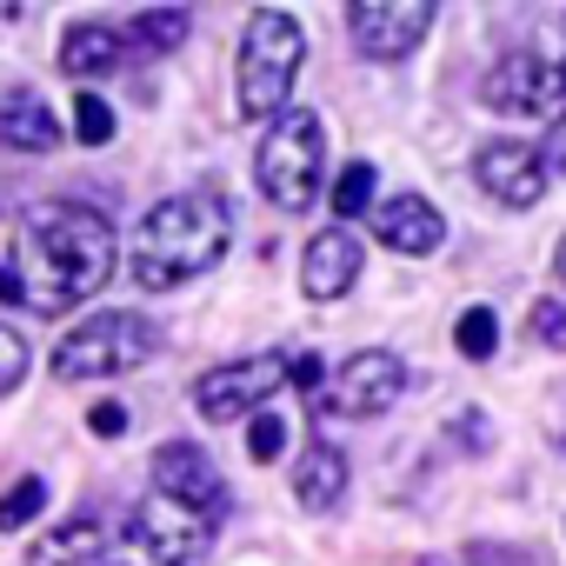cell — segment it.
Wrapping results in <instances>:
<instances>
[{"instance_id": "obj_11", "label": "cell", "mask_w": 566, "mask_h": 566, "mask_svg": "<svg viewBox=\"0 0 566 566\" xmlns=\"http://www.w3.org/2000/svg\"><path fill=\"white\" fill-rule=\"evenodd\" d=\"M480 187L500 200V207H533L546 193V154L526 147V140H486L480 160H473Z\"/></svg>"}, {"instance_id": "obj_19", "label": "cell", "mask_w": 566, "mask_h": 566, "mask_svg": "<svg viewBox=\"0 0 566 566\" xmlns=\"http://www.w3.org/2000/svg\"><path fill=\"white\" fill-rule=\"evenodd\" d=\"M120 34H127V48H140V54H174V48L193 34V14H187V8H147V14H134Z\"/></svg>"}, {"instance_id": "obj_13", "label": "cell", "mask_w": 566, "mask_h": 566, "mask_svg": "<svg viewBox=\"0 0 566 566\" xmlns=\"http://www.w3.org/2000/svg\"><path fill=\"white\" fill-rule=\"evenodd\" d=\"M367 220H374V240H387L394 253H440V240H447L440 207L420 200V193H394V200H380Z\"/></svg>"}, {"instance_id": "obj_12", "label": "cell", "mask_w": 566, "mask_h": 566, "mask_svg": "<svg viewBox=\"0 0 566 566\" xmlns=\"http://www.w3.org/2000/svg\"><path fill=\"white\" fill-rule=\"evenodd\" d=\"M301 260H307V266H301L307 301H340L354 280H360V240H354L347 227H321Z\"/></svg>"}, {"instance_id": "obj_17", "label": "cell", "mask_w": 566, "mask_h": 566, "mask_svg": "<svg viewBox=\"0 0 566 566\" xmlns=\"http://www.w3.org/2000/svg\"><path fill=\"white\" fill-rule=\"evenodd\" d=\"M61 147V120L41 94H0V154H48Z\"/></svg>"}, {"instance_id": "obj_28", "label": "cell", "mask_w": 566, "mask_h": 566, "mask_svg": "<svg viewBox=\"0 0 566 566\" xmlns=\"http://www.w3.org/2000/svg\"><path fill=\"white\" fill-rule=\"evenodd\" d=\"M287 380L321 407V394H327V360H321V354H301V360H287Z\"/></svg>"}, {"instance_id": "obj_16", "label": "cell", "mask_w": 566, "mask_h": 566, "mask_svg": "<svg viewBox=\"0 0 566 566\" xmlns=\"http://www.w3.org/2000/svg\"><path fill=\"white\" fill-rule=\"evenodd\" d=\"M107 520L101 513H74L67 526H54V533H41L34 546H28V566H101L107 559Z\"/></svg>"}, {"instance_id": "obj_22", "label": "cell", "mask_w": 566, "mask_h": 566, "mask_svg": "<svg viewBox=\"0 0 566 566\" xmlns=\"http://www.w3.org/2000/svg\"><path fill=\"white\" fill-rule=\"evenodd\" d=\"M334 213H347V220L374 213V160H354V167L334 180Z\"/></svg>"}, {"instance_id": "obj_3", "label": "cell", "mask_w": 566, "mask_h": 566, "mask_svg": "<svg viewBox=\"0 0 566 566\" xmlns=\"http://www.w3.org/2000/svg\"><path fill=\"white\" fill-rule=\"evenodd\" d=\"M301 54H307V34H301V21H294V14H280V8L247 14L240 67H233L240 120H273V114H287V94H294Z\"/></svg>"}, {"instance_id": "obj_8", "label": "cell", "mask_w": 566, "mask_h": 566, "mask_svg": "<svg viewBox=\"0 0 566 566\" xmlns=\"http://www.w3.org/2000/svg\"><path fill=\"white\" fill-rule=\"evenodd\" d=\"M280 387H287V354H247V360H227V367L193 380V413L213 420V427L253 420Z\"/></svg>"}, {"instance_id": "obj_10", "label": "cell", "mask_w": 566, "mask_h": 566, "mask_svg": "<svg viewBox=\"0 0 566 566\" xmlns=\"http://www.w3.org/2000/svg\"><path fill=\"white\" fill-rule=\"evenodd\" d=\"M347 34L367 61H407L433 34V0H354Z\"/></svg>"}, {"instance_id": "obj_7", "label": "cell", "mask_w": 566, "mask_h": 566, "mask_svg": "<svg viewBox=\"0 0 566 566\" xmlns=\"http://www.w3.org/2000/svg\"><path fill=\"white\" fill-rule=\"evenodd\" d=\"M480 101L506 120H546L559 127L566 120V67L539 61V54H500L480 81Z\"/></svg>"}, {"instance_id": "obj_15", "label": "cell", "mask_w": 566, "mask_h": 566, "mask_svg": "<svg viewBox=\"0 0 566 566\" xmlns=\"http://www.w3.org/2000/svg\"><path fill=\"white\" fill-rule=\"evenodd\" d=\"M294 500L307 513H334L347 500V453L334 440H307L301 460H294Z\"/></svg>"}, {"instance_id": "obj_26", "label": "cell", "mask_w": 566, "mask_h": 566, "mask_svg": "<svg viewBox=\"0 0 566 566\" xmlns=\"http://www.w3.org/2000/svg\"><path fill=\"white\" fill-rule=\"evenodd\" d=\"M533 340H546V347H566V301H533Z\"/></svg>"}, {"instance_id": "obj_4", "label": "cell", "mask_w": 566, "mask_h": 566, "mask_svg": "<svg viewBox=\"0 0 566 566\" xmlns=\"http://www.w3.org/2000/svg\"><path fill=\"white\" fill-rule=\"evenodd\" d=\"M321 160H327V127L314 107H287L273 114L253 154V180L280 213H307L321 200Z\"/></svg>"}, {"instance_id": "obj_6", "label": "cell", "mask_w": 566, "mask_h": 566, "mask_svg": "<svg viewBox=\"0 0 566 566\" xmlns=\"http://www.w3.org/2000/svg\"><path fill=\"white\" fill-rule=\"evenodd\" d=\"M160 354V327L147 314H94L81 321L61 347H54V380H107V374H134Z\"/></svg>"}, {"instance_id": "obj_23", "label": "cell", "mask_w": 566, "mask_h": 566, "mask_svg": "<svg viewBox=\"0 0 566 566\" xmlns=\"http://www.w3.org/2000/svg\"><path fill=\"white\" fill-rule=\"evenodd\" d=\"M74 140H81V147H107V140H114V107H107L101 94H81V101H74Z\"/></svg>"}, {"instance_id": "obj_29", "label": "cell", "mask_w": 566, "mask_h": 566, "mask_svg": "<svg viewBox=\"0 0 566 566\" xmlns=\"http://www.w3.org/2000/svg\"><path fill=\"white\" fill-rule=\"evenodd\" d=\"M87 433H94V440H120V433H127V407H120V400L87 407Z\"/></svg>"}, {"instance_id": "obj_30", "label": "cell", "mask_w": 566, "mask_h": 566, "mask_svg": "<svg viewBox=\"0 0 566 566\" xmlns=\"http://www.w3.org/2000/svg\"><path fill=\"white\" fill-rule=\"evenodd\" d=\"M559 280H566V247H559Z\"/></svg>"}, {"instance_id": "obj_31", "label": "cell", "mask_w": 566, "mask_h": 566, "mask_svg": "<svg viewBox=\"0 0 566 566\" xmlns=\"http://www.w3.org/2000/svg\"><path fill=\"white\" fill-rule=\"evenodd\" d=\"M420 566H447V559H420Z\"/></svg>"}, {"instance_id": "obj_1", "label": "cell", "mask_w": 566, "mask_h": 566, "mask_svg": "<svg viewBox=\"0 0 566 566\" xmlns=\"http://www.w3.org/2000/svg\"><path fill=\"white\" fill-rule=\"evenodd\" d=\"M14 280H21V307L34 314H67L81 301H94L114 266H120V240H114V220L87 200H54V207H34L21 240H14Z\"/></svg>"}, {"instance_id": "obj_25", "label": "cell", "mask_w": 566, "mask_h": 566, "mask_svg": "<svg viewBox=\"0 0 566 566\" xmlns=\"http://www.w3.org/2000/svg\"><path fill=\"white\" fill-rule=\"evenodd\" d=\"M21 374H28V340H21L8 321H0V400L21 387Z\"/></svg>"}, {"instance_id": "obj_18", "label": "cell", "mask_w": 566, "mask_h": 566, "mask_svg": "<svg viewBox=\"0 0 566 566\" xmlns=\"http://www.w3.org/2000/svg\"><path fill=\"white\" fill-rule=\"evenodd\" d=\"M120 54H127V34L107 28V21H74V28L61 34V67H67L74 81H101V74H114Z\"/></svg>"}, {"instance_id": "obj_24", "label": "cell", "mask_w": 566, "mask_h": 566, "mask_svg": "<svg viewBox=\"0 0 566 566\" xmlns=\"http://www.w3.org/2000/svg\"><path fill=\"white\" fill-rule=\"evenodd\" d=\"M247 453L266 467V460H280V453H287V420H280L273 407H260L253 420H247Z\"/></svg>"}, {"instance_id": "obj_14", "label": "cell", "mask_w": 566, "mask_h": 566, "mask_svg": "<svg viewBox=\"0 0 566 566\" xmlns=\"http://www.w3.org/2000/svg\"><path fill=\"white\" fill-rule=\"evenodd\" d=\"M154 493L220 513V473H213V460H207L193 440H174V447H160V453H154Z\"/></svg>"}, {"instance_id": "obj_2", "label": "cell", "mask_w": 566, "mask_h": 566, "mask_svg": "<svg viewBox=\"0 0 566 566\" xmlns=\"http://www.w3.org/2000/svg\"><path fill=\"white\" fill-rule=\"evenodd\" d=\"M233 240V213L213 187H187V193H167L140 213V233H134V280L147 294H174L187 287L193 273L220 266Z\"/></svg>"}, {"instance_id": "obj_20", "label": "cell", "mask_w": 566, "mask_h": 566, "mask_svg": "<svg viewBox=\"0 0 566 566\" xmlns=\"http://www.w3.org/2000/svg\"><path fill=\"white\" fill-rule=\"evenodd\" d=\"M453 347H460V360H493L500 354V321L486 307H467L453 321Z\"/></svg>"}, {"instance_id": "obj_9", "label": "cell", "mask_w": 566, "mask_h": 566, "mask_svg": "<svg viewBox=\"0 0 566 566\" xmlns=\"http://www.w3.org/2000/svg\"><path fill=\"white\" fill-rule=\"evenodd\" d=\"M400 394H407V367H400V354L367 347V354H354L340 374H327L321 407H327V413H340V420H380Z\"/></svg>"}, {"instance_id": "obj_21", "label": "cell", "mask_w": 566, "mask_h": 566, "mask_svg": "<svg viewBox=\"0 0 566 566\" xmlns=\"http://www.w3.org/2000/svg\"><path fill=\"white\" fill-rule=\"evenodd\" d=\"M41 506H48V480L41 473H21L8 493H0V533H21Z\"/></svg>"}, {"instance_id": "obj_5", "label": "cell", "mask_w": 566, "mask_h": 566, "mask_svg": "<svg viewBox=\"0 0 566 566\" xmlns=\"http://www.w3.org/2000/svg\"><path fill=\"white\" fill-rule=\"evenodd\" d=\"M213 520L220 513H207V506L147 493L127 513V526L114 533V546H107L101 566H200L207 546H213Z\"/></svg>"}, {"instance_id": "obj_27", "label": "cell", "mask_w": 566, "mask_h": 566, "mask_svg": "<svg viewBox=\"0 0 566 566\" xmlns=\"http://www.w3.org/2000/svg\"><path fill=\"white\" fill-rule=\"evenodd\" d=\"M460 559H467V566H539L533 553H520V546H500V539H473Z\"/></svg>"}]
</instances>
